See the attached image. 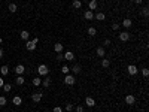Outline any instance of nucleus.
<instances>
[{"mask_svg": "<svg viewBox=\"0 0 149 112\" xmlns=\"http://www.w3.org/2000/svg\"><path fill=\"white\" fill-rule=\"evenodd\" d=\"M37 73H39V76H48L49 73V69L46 64H40L39 67H37Z\"/></svg>", "mask_w": 149, "mask_h": 112, "instance_id": "f257e3e1", "label": "nucleus"}, {"mask_svg": "<svg viewBox=\"0 0 149 112\" xmlns=\"http://www.w3.org/2000/svg\"><path fill=\"white\" fill-rule=\"evenodd\" d=\"M74 82H76V78H74V75L67 73L66 76H64V84H66V85H74Z\"/></svg>", "mask_w": 149, "mask_h": 112, "instance_id": "f03ea898", "label": "nucleus"}, {"mask_svg": "<svg viewBox=\"0 0 149 112\" xmlns=\"http://www.w3.org/2000/svg\"><path fill=\"white\" fill-rule=\"evenodd\" d=\"M37 42H39V39H37V37H34L33 41H27V42H25V48H27L28 51H34Z\"/></svg>", "mask_w": 149, "mask_h": 112, "instance_id": "7ed1b4c3", "label": "nucleus"}, {"mask_svg": "<svg viewBox=\"0 0 149 112\" xmlns=\"http://www.w3.org/2000/svg\"><path fill=\"white\" fill-rule=\"evenodd\" d=\"M127 70H128V75H131V76H134V75H137V73H139V69H137L134 64H128Z\"/></svg>", "mask_w": 149, "mask_h": 112, "instance_id": "20e7f679", "label": "nucleus"}, {"mask_svg": "<svg viewBox=\"0 0 149 112\" xmlns=\"http://www.w3.org/2000/svg\"><path fill=\"white\" fill-rule=\"evenodd\" d=\"M63 58L67 60V61H73V60H74V54H73L72 51H66L64 55H63Z\"/></svg>", "mask_w": 149, "mask_h": 112, "instance_id": "39448f33", "label": "nucleus"}, {"mask_svg": "<svg viewBox=\"0 0 149 112\" xmlns=\"http://www.w3.org/2000/svg\"><path fill=\"white\" fill-rule=\"evenodd\" d=\"M119 41H121V42L130 41V33H128V31H121V33H119Z\"/></svg>", "mask_w": 149, "mask_h": 112, "instance_id": "423d86ee", "label": "nucleus"}, {"mask_svg": "<svg viewBox=\"0 0 149 112\" xmlns=\"http://www.w3.org/2000/svg\"><path fill=\"white\" fill-rule=\"evenodd\" d=\"M96 52H97L99 57H101V58L106 57V49H104V46H99V48L96 49Z\"/></svg>", "mask_w": 149, "mask_h": 112, "instance_id": "0eeeda50", "label": "nucleus"}, {"mask_svg": "<svg viewBox=\"0 0 149 112\" xmlns=\"http://www.w3.org/2000/svg\"><path fill=\"white\" fill-rule=\"evenodd\" d=\"M84 18L87 21H91V20H94V14H92V11H85V14H84Z\"/></svg>", "mask_w": 149, "mask_h": 112, "instance_id": "6e6552de", "label": "nucleus"}, {"mask_svg": "<svg viewBox=\"0 0 149 112\" xmlns=\"http://www.w3.org/2000/svg\"><path fill=\"white\" fill-rule=\"evenodd\" d=\"M13 70H15V73H16V75H23V73L25 72V67H24V64H18Z\"/></svg>", "mask_w": 149, "mask_h": 112, "instance_id": "1a4fd4ad", "label": "nucleus"}, {"mask_svg": "<svg viewBox=\"0 0 149 112\" xmlns=\"http://www.w3.org/2000/svg\"><path fill=\"white\" fill-rule=\"evenodd\" d=\"M31 100L33 102H40L42 100V93H33V94H31Z\"/></svg>", "mask_w": 149, "mask_h": 112, "instance_id": "9d476101", "label": "nucleus"}, {"mask_svg": "<svg viewBox=\"0 0 149 112\" xmlns=\"http://www.w3.org/2000/svg\"><path fill=\"white\" fill-rule=\"evenodd\" d=\"M134 102H136V97L134 96H131V94L125 96V103L127 105H134Z\"/></svg>", "mask_w": 149, "mask_h": 112, "instance_id": "9b49d317", "label": "nucleus"}, {"mask_svg": "<svg viewBox=\"0 0 149 112\" xmlns=\"http://www.w3.org/2000/svg\"><path fill=\"white\" fill-rule=\"evenodd\" d=\"M51 82H52V79H51L49 76H45V79H42V85H43L45 88L51 87Z\"/></svg>", "mask_w": 149, "mask_h": 112, "instance_id": "f8f14e48", "label": "nucleus"}, {"mask_svg": "<svg viewBox=\"0 0 149 112\" xmlns=\"http://www.w3.org/2000/svg\"><path fill=\"white\" fill-rule=\"evenodd\" d=\"M85 105L89 106V108H92V106H96V100L92 99V97H87L85 99Z\"/></svg>", "mask_w": 149, "mask_h": 112, "instance_id": "ddd939ff", "label": "nucleus"}, {"mask_svg": "<svg viewBox=\"0 0 149 112\" xmlns=\"http://www.w3.org/2000/svg\"><path fill=\"white\" fill-rule=\"evenodd\" d=\"M74 75H78V73H81V70H82V67H81V64H73V67L70 69Z\"/></svg>", "mask_w": 149, "mask_h": 112, "instance_id": "4468645a", "label": "nucleus"}, {"mask_svg": "<svg viewBox=\"0 0 149 112\" xmlns=\"http://www.w3.org/2000/svg\"><path fill=\"white\" fill-rule=\"evenodd\" d=\"M12 103H13L15 106H20V105L23 103V99H21V96H15V97L12 99Z\"/></svg>", "mask_w": 149, "mask_h": 112, "instance_id": "2eb2a0df", "label": "nucleus"}, {"mask_svg": "<svg viewBox=\"0 0 149 112\" xmlns=\"http://www.w3.org/2000/svg\"><path fill=\"white\" fill-rule=\"evenodd\" d=\"M122 26H124L125 28H130V27H131V26H133V21H131V20H130V18H125V20L122 21Z\"/></svg>", "mask_w": 149, "mask_h": 112, "instance_id": "dca6fc26", "label": "nucleus"}, {"mask_svg": "<svg viewBox=\"0 0 149 112\" xmlns=\"http://www.w3.org/2000/svg\"><path fill=\"white\" fill-rule=\"evenodd\" d=\"M88 9H89V11L97 9V0H91V2L88 3Z\"/></svg>", "mask_w": 149, "mask_h": 112, "instance_id": "f3484780", "label": "nucleus"}, {"mask_svg": "<svg viewBox=\"0 0 149 112\" xmlns=\"http://www.w3.org/2000/svg\"><path fill=\"white\" fill-rule=\"evenodd\" d=\"M24 81H25V79H24L23 75H18L16 79H15V84H16V85H23V84H24Z\"/></svg>", "mask_w": 149, "mask_h": 112, "instance_id": "a211bd4d", "label": "nucleus"}, {"mask_svg": "<svg viewBox=\"0 0 149 112\" xmlns=\"http://www.w3.org/2000/svg\"><path fill=\"white\" fill-rule=\"evenodd\" d=\"M94 18H96L97 21H104V18H106V15H104L103 12H99V14H96V15H94Z\"/></svg>", "mask_w": 149, "mask_h": 112, "instance_id": "6ab92c4d", "label": "nucleus"}, {"mask_svg": "<svg viewBox=\"0 0 149 112\" xmlns=\"http://www.w3.org/2000/svg\"><path fill=\"white\" fill-rule=\"evenodd\" d=\"M28 37H30V33H28L27 30H23V31H21V39L27 42V41H28Z\"/></svg>", "mask_w": 149, "mask_h": 112, "instance_id": "aec40b11", "label": "nucleus"}, {"mask_svg": "<svg viewBox=\"0 0 149 112\" xmlns=\"http://www.w3.org/2000/svg\"><path fill=\"white\" fill-rule=\"evenodd\" d=\"M63 48H64V46H63L61 43H55V45H54V51L57 52V54H58V52H63Z\"/></svg>", "mask_w": 149, "mask_h": 112, "instance_id": "412c9836", "label": "nucleus"}, {"mask_svg": "<svg viewBox=\"0 0 149 112\" xmlns=\"http://www.w3.org/2000/svg\"><path fill=\"white\" fill-rule=\"evenodd\" d=\"M73 8L74 9H81L82 8V2L81 0H73Z\"/></svg>", "mask_w": 149, "mask_h": 112, "instance_id": "4be33fe9", "label": "nucleus"}, {"mask_svg": "<svg viewBox=\"0 0 149 112\" xmlns=\"http://www.w3.org/2000/svg\"><path fill=\"white\" fill-rule=\"evenodd\" d=\"M2 88H3V91H5V93H9V91L12 90V84H6V82H5Z\"/></svg>", "mask_w": 149, "mask_h": 112, "instance_id": "5701e85b", "label": "nucleus"}, {"mask_svg": "<svg viewBox=\"0 0 149 112\" xmlns=\"http://www.w3.org/2000/svg\"><path fill=\"white\" fill-rule=\"evenodd\" d=\"M0 73H2L3 76H5V75H8L9 73V67L8 66H2V67H0Z\"/></svg>", "mask_w": 149, "mask_h": 112, "instance_id": "b1692460", "label": "nucleus"}, {"mask_svg": "<svg viewBox=\"0 0 149 112\" xmlns=\"http://www.w3.org/2000/svg\"><path fill=\"white\" fill-rule=\"evenodd\" d=\"M33 85H34V87H39V85H42V79H40L39 76H37V78H34V79H33Z\"/></svg>", "mask_w": 149, "mask_h": 112, "instance_id": "393cba45", "label": "nucleus"}, {"mask_svg": "<svg viewBox=\"0 0 149 112\" xmlns=\"http://www.w3.org/2000/svg\"><path fill=\"white\" fill-rule=\"evenodd\" d=\"M87 31H88V34H89V36H96V34H97V30H96L94 27H88V30H87Z\"/></svg>", "mask_w": 149, "mask_h": 112, "instance_id": "a878e982", "label": "nucleus"}, {"mask_svg": "<svg viewBox=\"0 0 149 112\" xmlns=\"http://www.w3.org/2000/svg\"><path fill=\"white\" fill-rule=\"evenodd\" d=\"M18 11V8H16V5L15 3H9V12H12V14H15Z\"/></svg>", "mask_w": 149, "mask_h": 112, "instance_id": "bb28decb", "label": "nucleus"}, {"mask_svg": "<svg viewBox=\"0 0 149 112\" xmlns=\"http://www.w3.org/2000/svg\"><path fill=\"white\" fill-rule=\"evenodd\" d=\"M101 66H103V67H104V69H107V67H109V66H110V61H109V60H107V58H106V57H104V58H103V60H101Z\"/></svg>", "mask_w": 149, "mask_h": 112, "instance_id": "cd10ccee", "label": "nucleus"}, {"mask_svg": "<svg viewBox=\"0 0 149 112\" xmlns=\"http://www.w3.org/2000/svg\"><path fill=\"white\" fill-rule=\"evenodd\" d=\"M6 103H8V99L5 96H0V106H5Z\"/></svg>", "mask_w": 149, "mask_h": 112, "instance_id": "c85d7f7f", "label": "nucleus"}, {"mask_svg": "<svg viewBox=\"0 0 149 112\" xmlns=\"http://www.w3.org/2000/svg\"><path fill=\"white\" fill-rule=\"evenodd\" d=\"M61 72H63V73H64V75H67V73H69V72H70V69H69V66H66V64H64V66H63V67H61Z\"/></svg>", "mask_w": 149, "mask_h": 112, "instance_id": "c756f323", "label": "nucleus"}, {"mask_svg": "<svg viewBox=\"0 0 149 112\" xmlns=\"http://www.w3.org/2000/svg\"><path fill=\"white\" fill-rule=\"evenodd\" d=\"M119 27H121V26H119L118 23H113V24H112V30H115V31H118V30H119Z\"/></svg>", "mask_w": 149, "mask_h": 112, "instance_id": "7c9ffc66", "label": "nucleus"}, {"mask_svg": "<svg viewBox=\"0 0 149 112\" xmlns=\"http://www.w3.org/2000/svg\"><path fill=\"white\" fill-rule=\"evenodd\" d=\"M142 75H143L145 78H148V75H149V69H146V67H145V69H142Z\"/></svg>", "mask_w": 149, "mask_h": 112, "instance_id": "2f4dec72", "label": "nucleus"}, {"mask_svg": "<svg viewBox=\"0 0 149 112\" xmlns=\"http://www.w3.org/2000/svg\"><path fill=\"white\" fill-rule=\"evenodd\" d=\"M142 14H143V16H148V15H149V8H148V6H145Z\"/></svg>", "mask_w": 149, "mask_h": 112, "instance_id": "473e14b6", "label": "nucleus"}, {"mask_svg": "<svg viewBox=\"0 0 149 112\" xmlns=\"http://www.w3.org/2000/svg\"><path fill=\"white\" fill-rule=\"evenodd\" d=\"M66 111H67V112H72V111H73V105H72V103L66 105Z\"/></svg>", "mask_w": 149, "mask_h": 112, "instance_id": "72a5a7b5", "label": "nucleus"}, {"mask_svg": "<svg viewBox=\"0 0 149 112\" xmlns=\"http://www.w3.org/2000/svg\"><path fill=\"white\" fill-rule=\"evenodd\" d=\"M52 112H63V108H60V106H55V108L52 109Z\"/></svg>", "mask_w": 149, "mask_h": 112, "instance_id": "f704fd0d", "label": "nucleus"}, {"mask_svg": "<svg viewBox=\"0 0 149 112\" xmlns=\"http://www.w3.org/2000/svg\"><path fill=\"white\" fill-rule=\"evenodd\" d=\"M84 111H85V109H84V106H81V105H79V106H76V112H84Z\"/></svg>", "mask_w": 149, "mask_h": 112, "instance_id": "c9c22d12", "label": "nucleus"}, {"mask_svg": "<svg viewBox=\"0 0 149 112\" xmlns=\"http://www.w3.org/2000/svg\"><path fill=\"white\" fill-rule=\"evenodd\" d=\"M61 60H63V54L58 52V54H57V61H61Z\"/></svg>", "mask_w": 149, "mask_h": 112, "instance_id": "e433bc0d", "label": "nucleus"}, {"mask_svg": "<svg viewBox=\"0 0 149 112\" xmlns=\"http://www.w3.org/2000/svg\"><path fill=\"white\" fill-rule=\"evenodd\" d=\"M103 45H104V46H107V45H110V39H106V41H104V43H103Z\"/></svg>", "mask_w": 149, "mask_h": 112, "instance_id": "4c0bfd02", "label": "nucleus"}, {"mask_svg": "<svg viewBox=\"0 0 149 112\" xmlns=\"http://www.w3.org/2000/svg\"><path fill=\"white\" fill-rule=\"evenodd\" d=\"M142 2H143V0H134V3H136V5H140Z\"/></svg>", "mask_w": 149, "mask_h": 112, "instance_id": "58836bf2", "label": "nucleus"}, {"mask_svg": "<svg viewBox=\"0 0 149 112\" xmlns=\"http://www.w3.org/2000/svg\"><path fill=\"white\" fill-rule=\"evenodd\" d=\"M3 84H5V81H3V78H0V87H3Z\"/></svg>", "mask_w": 149, "mask_h": 112, "instance_id": "ea45409f", "label": "nucleus"}, {"mask_svg": "<svg viewBox=\"0 0 149 112\" xmlns=\"http://www.w3.org/2000/svg\"><path fill=\"white\" fill-rule=\"evenodd\" d=\"M2 57H3V49L0 48V58H2Z\"/></svg>", "mask_w": 149, "mask_h": 112, "instance_id": "a19ab883", "label": "nucleus"}, {"mask_svg": "<svg viewBox=\"0 0 149 112\" xmlns=\"http://www.w3.org/2000/svg\"><path fill=\"white\" fill-rule=\"evenodd\" d=\"M2 42H3V41H2V37H0V43H2Z\"/></svg>", "mask_w": 149, "mask_h": 112, "instance_id": "79ce46f5", "label": "nucleus"}, {"mask_svg": "<svg viewBox=\"0 0 149 112\" xmlns=\"http://www.w3.org/2000/svg\"><path fill=\"white\" fill-rule=\"evenodd\" d=\"M58 2H63V0H58Z\"/></svg>", "mask_w": 149, "mask_h": 112, "instance_id": "37998d69", "label": "nucleus"}]
</instances>
